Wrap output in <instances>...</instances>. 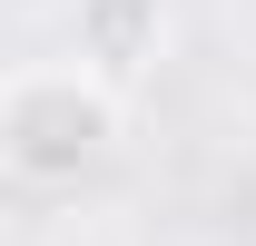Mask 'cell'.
Instances as JSON below:
<instances>
[{
	"label": "cell",
	"instance_id": "cell-2",
	"mask_svg": "<svg viewBox=\"0 0 256 246\" xmlns=\"http://www.w3.org/2000/svg\"><path fill=\"white\" fill-rule=\"evenodd\" d=\"M168 40H178V20H168V0H69V60L89 69L98 89H138V79H158Z\"/></svg>",
	"mask_w": 256,
	"mask_h": 246
},
{
	"label": "cell",
	"instance_id": "cell-1",
	"mask_svg": "<svg viewBox=\"0 0 256 246\" xmlns=\"http://www.w3.org/2000/svg\"><path fill=\"white\" fill-rule=\"evenodd\" d=\"M128 128V98L98 89L79 60H30L0 89V168L20 187H79L89 168H108Z\"/></svg>",
	"mask_w": 256,
	"mask_h": 246
}]
</instances>
